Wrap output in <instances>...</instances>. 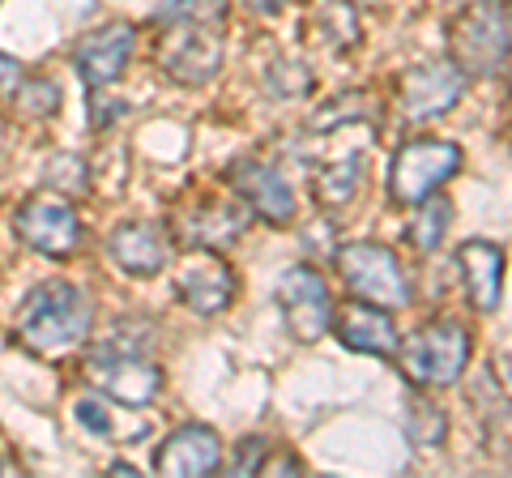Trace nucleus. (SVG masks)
<instances>
[{"label": "nucleus", "instance_id": "f257e3e1", "mask_svg": "<svg viewBox=\"0 0 512 478\" xmlns=\"http://www.w3.org/2000/svg\"><path fill=\"white\" fill-rule=\"evenodd\" d=\"M90 321H94L90 295L82 291V286L52 278V282H39L35 291L22 299L13 338H18L30 355L56 359V355H69L73 346L86 342Z\"/></svg>", "mask_w": 512, "mask_h": 478}, {"label": "nucleus", "instance_id": "f03ea898", "mask_svg": "<svg viewBox=\"0 0 512 478\" xmlns=\"http://www.w3.org/2000/svg\"><path fill=\"white\" fill-rule=\"evenodd\" d=\"M512 52V0H470L453 22V65L491 77Z\"/></svg>", "mask_w": 512, "mask_h": 478}, {"label": "nucleus", "instance_id": "7ed1b4c3", "mask_svg": "<svg viewBox=\"0 0 512 478\" xmlns=\"http://www.w3.org/2000/svg\"><path fill=\"white\" fill-rule=\"evenodd\" d=\"M397 363H402L410 385L448 389V385H457L470 363V333L457 321H431L406 346H397Z\"/></svg>", "mask_w": 512, "mask_h": 478}, {"label": "nucleus", "instance_id": "20e7f679", "mask_svg": "<svg viewBox=\"0 0 512 478\" xmlns=\"http://www.w3.org/2000/svg\"><path fill=\"white\" fill-rule=\"evenodd\" d=\"M86 380L99 393H107L111 402L120 406H150L158 393H163V368L154 359H146L141 350L133 346H120V342H99L86 350Z\"/></svg>", "mask_w": 512, "mask_h": 478}, {"label": "nucleus", "instance_id": "39448f33", "mask_svg": "<svg viewBox=\"0 0 512 478\" xmlns=\"http://www.w3.org/2000/svg\"><path fill=\"white\" fill-rule=\"evenodd\" d=\"M222 22H158L154 60L175 86H205L222 69Z\"/></svg>", "mask_w": 512, "mask_h": 478}, {"label": "nucleus", "instance_id": "423d86ee", "mask_svg": "<svg viewBox=\"0 0 512 478\" xmlns=\"http://www.w3.org/2000/svg\"><path fill=\"white\" fill-rule=\"evenodd\" d=\"M338 274L346 278L350 295L367 299L376 308L397 312L410 304V278L384 244H346L338 252Z\"/></svg>", "mask_w": 512, "mask_h": 478}, {"label": "nucleus", "instance_id": "0eeeda50", "mask_svg": "<svg viewBox=\"0 0 512 478\" xmlns=\"http://www.w3.org/2000/svg\"><path fill=\"white\" fill-rule=\"evenodd\" d=\"M461 171V146L453 141H410L389 163V197L397 205H419Z\"/></svg>", "mask_w": 512, "mask_h": 478}, {"label": "nucleus", "instance_id": "6e6552de", "mask_svg": "<svg viewBox=\"0 0 512 478\" xmlns=\"http://www.w3.org/2000/svg\"><path fill=\"white\" fill-rule=\"evenodd\" d=\"M13 235L26 248H35L39 257L60 261L82 248V218L60 193H39L13 210Z\"/></svg>", "mask_w": 512, "mask_h": 478}, {"label": "nucleus", "instance_id": "1a4fd4ad", "mask_svg": "<svg viewBox=\"0 0 512 478\" xmlns=\"http://www.w3.org/2000/svg\"><path fill=\"white\" fill-rule=\"evenodd\" d=\"M278 304L286 316V329L299 346H312L325 338V329L333 325V295L325 278L308 265H295L278 278Z\"/></svg>", "mask_w": 512, "mask_h": 478}, {"label": "nucleus", "instance_id": "9d476101", "mask_svg": "<svg viewBox=\"0 0 512 478\" xmlns=\"http://www.w3.org/2000/svg\"><path fill=\"white\" fill-rule=\"evenodd\" d=\"M466 94V73L448 60H427V65H414L402 73L397 82V107L402 116L423 124V120H436L444 111H453L457 99Z\"/></svg>", "mask_w": 512, "mask_h": 478}, {"label": "nucleus", "instance_id": "9b49d317", "mask_svg": "<svg viewBox=\"0 0 512 478\" xmlns=\"http://www.w3.org/2000/svg\"><path fill=\"white\" fill-rule=\"evenodd\" d=\"M235 269L222 261V252H205L197 248L192 257L184 261L180 278H175V295H180V304L197 316H218L235 304Z\"/></svg>", "mask_w": 512, "mask_h": 478}, {"label": "nucleus", "instance_id": "f8f14e48", "mask_svg": "<svg viewBox=\"0 0 512 478\" xmlns=\"http://www.w3.org/2000/svg\"><path fill=\"white\" fill-rule=\"evenodd\" d=\"M133 47H137V30L128 22H111V26L90 30V35L77 43L73 65H77V73H82V82L90 90H103V86H111L128 69Z\"/></svg>", "mask_w": 512, "mask_h": 478}, {"label": "nucleus", "instance_id": "ddd939ff", "mask_svg": "<svg viewBox=\"0 0 512 478\" xmlns=\"http://www.w3.org/2000/svg\"><path fill=\"white\" fill-rule=\"evenodd\" d=\"M107 257L116 261L124 274H133V278H154V274H163L167 261H171L167 231L158 227V222H146V218L120 222V227L107 235Z\"/></svg>", "mask_w": 512, "mask_h": 478}, {"label": "nucleus", "instance_id": "4468645a", "mask_svg": "<svg viewBox=\"0 0 512 478\" xmlns=\"http://www.w3.org/2000/svg\"><path fill=\"white\" fill-rule=\"evenodd\" d=\"M231 188L248 201L252 214H261L265 222H274V227H286V222L295 218V188L282 180L278 167L244 158V163L231 167Z\"/></svg>", "mask_w": 512, "mask_h": 478}, {"label": "nucleus", "instance_id": "2eb2a0df", "mask_svg": "<svg viewBox=\"0 0 512 478\" xmlns=\"http://www.w3.org/2000/svg\"><path fill=\"white\" fill-rule=\"evenodd\" d=\"M218 461H222L218 432L205 423H188V427H175L163 440V449L154 453V470L171 478H201V474H214Z\"/></svg>", "mask_w": 512, "mask_h": 478}, {"label": "nucleus", "instance_id": "dca6fc26", "mask_svg": "<svg viewBox=\"0 0 512 478\" xmlns=\"http://www.w3.org/2000/svg\"><path fill=\"white\" fill-rule=\"evenodd\" d=\"M244 227H248V214L235 201H197L180 214L184 244L205 248V252H227L231 244H239Z\"/></svg>", "mask_w": 512, "mask_h": 478}, {"label": "nucleus", "instance_id": "f3484780", "mask_svg": "<svg viewBox=\"0 0 512 478\" xmlns=\"http://www.w3.org/2000/svg\"><path fill=\"white\" fill-rule=\"evenodd\" d=\"M333 333L342 338L346 350H359V355H393L397 350V329H393V316L389 308H376V304H342L333 312Z\"/></svg>", "mask_w": 512, "mask_h": 478}, {"label": "nucleus", "instance_id": "a211bd4d", "mask_svg": "<svg viewBox=\"0 0 512 478\" xmlns=\"http://www.w3.org/2000/svg\"><path fill=\"white\" fill-rule=\"evenodd\" d=\"M457 269L466 282V295L478 312H495L500 308V291H504V252L487 244V239H466L457 248Z\"/></svg>", "mask_w": 512, "mask_h": 478}, {"label": "nucleus", "instance_id": "6ab92c4d", "mask_svg": "<svg viewBox=\"0 0 512 478\" xmlns=\"http://www.w3.org/2000/svg\"><path fill=\"white\" fill-rule=\"evenodd\" d=\"M363 146H367V141H363ZM363 146L329 158V163H320V171H316V197H320V205H346L350 197H355V188L363 180Z\"/></svg>", "mask_w": 512, "mask_h": 478}, {"label": "nucleus", "instance_id": "aec40b11", "mask_svg": "<svg viewBox=\"0 0 512 478\" xmlns=\"http://www.w3.org/2000/svg\"><path fill=\"white\" fill-rule=\"evenodd\" d=\"M312 30L329 52H346L359 43V18L350 0H312Z\"/></svg>", "mask_w": 512, "mask_h": 478}, {"label": "nucleus", "instance_id": "412c9836", "mask_svg": "<svg viewBox=\"0 0 512 478\" xmlns=\"http://www.w3.org/2000/svg\"><path fill=\"white\" fill-rule=\"evenodd\" d=\"M410 210H419L410 218V227H406V239L419 252H431V248H440V239H444V231H448V222H453V205H448L444 197H436L431 193L427 201H419V205H410Z\"/></svg>", "mask_w": 512, "mask_h": 478}, {"label": "nucleus", "instance_id": "4be33fe9", "mask_svg": "<svg viewBox=\"0 0 512 478\" xmlns=\"http://www.w3.org/2000/svg\"><path fill=\"white\" fill-rule=\"evenodd\" d=\"M13 107L22 111V116H52V111L60 107V86L52 82V77H26V82L13 86Z\"/></svg>", "mask_w": 512, "mask_h": 478}, {"label": "nucleus", "instance_id": "5701e85b", "mask_svg": "<svg viewBox=\"0 0 512 478\" xmlns=\"http://www.w3.org/2000/svg\"><path fill=\"white\" fill-rule=\"evenodd\" d=\"M406 432H410V440H414V449H440L448 423H444L440 406H431V402H410Z\"/></svg>", "mask_w": 512, "mask_h": 478}, {"label": "nucleus", "instance_id": "b1692460", "mask_svg": "<svg viewBox=\"0 0 512 478\" xmlns=\"http://www.w3.org/2000/svg\"><path fill=\"white\" fill-rule=\"evenodd\" d=\"M222 22L227 18V0H163L154 9V22Z\"/></svg>", "mask_w": 512, "mask_h": 478}, {"label": "nucleus", "instance_id": "393cba45", "mask_svg": "<svg viewBox=\"0 0 512 478\" xmlns=\"http://www.w3.org/2000/svg\"><path fill=\"white\" fill-rule=\"evenodd\" d=\"M43 167H47L43 171L47 184H60V188H69V193H82V188L90 184V171L77 154H56V158H47Z\"/></svg>", "mask_w": 512, "mask_h": 478}, {"label": "nucleus", "instance_id": "a878e982", "mask_svg": "<svg viewBox=\"0 0 512 478\" xmlns=\"http://www.w3.org/2000/svg\"><path fill=\"white\" fill-rule=\"evenodd\" d=\"M261 461H265V440L248 436V440H239V449L231 457V470L235 474H256V470H261Z\"/></svg>", "mask_w": 512, "mask_h": 478}, {"label": "nucleus", "instance_id": "bb28decb", "mask_svg": "<svg viewBox=\"0 0 512 478\" xmlns=\"http://www.w3.org/2000/svg\"><path fill=\"white\" fill-rule=\"evenodd\" d=\"M77 423H82L86 432H94V436L111 432V414H107L103 402H94V397H82V402H77Z\"/></svg>", "mask_w": 512, "mask_h": 478}, {"label": "nucleus", "instance_id": "cd10ccee", "mask_svg": "<svg viewBox=\"0 0 512 478\" xmlns=\"http://www.w3.org/2000/svg\"><path fill=\"white\" fill-rule=\"evenodd\" d=\"M116 116H124V103L120 99H107V94H94V99H90V124H94V129L107 133Z\"/></svg>", "mask_w": 512, "mask_h": 478}, {"label": "nucleus", "instance_id": "c85d7f7f", "mask_svg": "<svg viewBox=\"0 0 512 478\" xmlns=\"http://www.w3.org/2000/svg\"><path fill=\"white\" fill-rule=\"evenodd\" d=\"M18 82H22V65L0 52V86H18Z\"/></svg>", "mask_w": 512, "mask_h": 478}, {"label": "nucleus", "instance_id": "c756f323", "mask_svg": "<svg viewBox=\"0 0 512 478\" xmlns=\"http://www.w3.org/2000/svg\"><path fill=\"white\" fill-rule=\"evenodd\" d=\"M244 5H248L252 13H261V18H274V13L286 5V0H244Z\"/></svg>", "mask_w": 512, "mask_h": 478}, {"label": "nucleus", "instance_id": "7c9ffc66", "mask_svg": "<svg viewBox=\"0 0 512 478\" xmlns=\"http://www.w3.org/2000/svg\"><path fill=\"white\" fill-rule=\"evenodd\" d=\"M500 380H504V389L512 393V355H504V359H500Z\"/></svg>", "mask_w": 512, "mask_h": 478}, {"label": "nucleus", "instance_id": "2f4dec72", "mask_svg": "<svg viewBox=\"0 0 512 478\" xmlns=\"http://www.w3.org/2000/svg\"><path fill=\"white\" fill-rule=\"evenodd\" d=\"M350 5H367V9H372V5H380V0H350Z\"/></svg>", "mask_w": 512, "mask_h": 478}, {"label": "nucleus", "instance_id": "473e14b6", "mask_svg": "<svg viewBox=\"0 0 512 478\" xmlns=\"http://www.w3.org/2000/svg\"><path fill=\"white\" fill-rule=\"evenodd\" d=\"M0 146H5V124H0Z\"/></svg>", "mask_w": 512, "mask_h": 478}]
</instances>
